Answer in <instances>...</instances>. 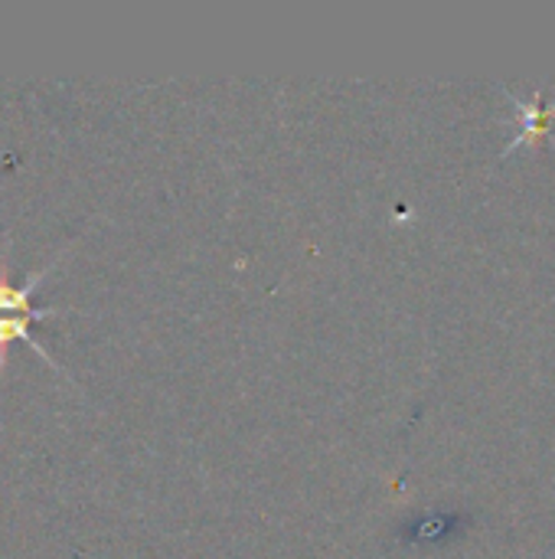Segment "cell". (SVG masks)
<instances>
[{
  "instance_id": "1",
  "label": "cell",
  "mask_w": 555,
  "mask_h": 559,
  "mask_svg": "<svg viewBox=\"0 0 555 559\" xmlns=\"http://www.w3.org/2000/svg\"><path fill=\"white\" fill-rule=\"evenodd\" d=\"M65 252H59V259H62ZM56 259V262H59ZM56 262H49L46 269H36V272H29L26 278H23V285H10V275H7V265H0V311L3 314H23V318H36V321H46V318H52V314H62V311H56V308H36L33 305V292H36V285L56 269Z\"/></svg>"
},
{
  "instance_id": "2",
  "label": "cell",
  "mask_w": 555,
  "mask_h": 559,
  "mask_svg": "<svg viewBox=\"0 0 555 559\" xmlns=\"http://www.w3.org/2000/svg\"><path fill=\"white\" fill-rule=\"evenodd\" d=\"M33 321L36 318H23V314H0V367H3V360H7V347L13 344V341H23V344H29L52 370H59L62 373V367L43 350V344L39 341H33Z\"/></svg>"
}]
</instances>
